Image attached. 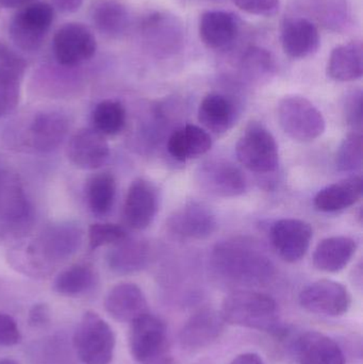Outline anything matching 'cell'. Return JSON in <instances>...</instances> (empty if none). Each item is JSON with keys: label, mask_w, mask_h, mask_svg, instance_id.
Listing matches in <instances>:
<instances>
[{"label": "cell", "mask_w": 363, "mask_h": 364, "mask_svg": "<svg viewBox=\"0 0 363 364\" xmlns=\"http://www.w3.org/2000/svg\"><path fill=\"white\" fill-rule=\"evenodd\" d=\"M211 263L217 275L240 286H264L275 276V267L268 255L257 243L244 237L217 243Z\"/></svg>", "instance_id": "6da1fadb"}, {"label": "cell", "mask_w": 363, "mask_h": 364, "mask_svg": "<svg viewBox=\"0 0 363 364\" xmlns=\"http://www.w3.org/2000/svg\"><path fill=\"white\" fill-rule=\"evenodd\" d=\"M82 230L72 223L50 225L38 235L19 269L33 277L49 275L58 263L67 260L80 247Z\"/></svg>", "instance_id": "7a4b0ae2"}, {"label": "cell", "mask_w": 363, "mask_h": 364, "mask_svg": "<svg viewBox=\"0 0 363 364\" xmlns=\"http://www.w3.org/2000/svg\"><path fill=\"white\" fill-rule=\"evenodd\" d=\"M220 314L226 324L234 326L272 333L281 329L278 306L264 293L249 290L230 293L224 299Z\"/></svg>", "instance_id": "3957f363"}, {"label": "cell", "mask_w": 363, "mask_h": 364, "mask_svg": "<svg viewBox=\"0 0 363 364\" xmlns=\"http://www.w3.org/2000/svg\"><path fill=\"white\" fill-rule=\"evenodd\" d=\"M74 348L83 364H110L115 350L114 331L99 314L87 311L75 331Z\"/></svg>", "instance_id": "277c9868"}, {"label": "cell", "mask_w": 363, "mask_h": 364, "mask_svg": "<svg viewBox=\"0 0 363 364\" xmlns=\"http://www.w3.org/2000/svg\"><path fill=\"white\" fill-rule=\"evenodd\" d=\"M277 115L281 129L298 142L317 140L325 132L326 122L321 111L303 96L283 97L279 102Z\"/></svg>", "instance_id": "5b68a950"}, {"label": "cell", "mask_w": 363, "mask_h": 364, "mask_svg": "<svg viewBox=\"0 0 363 364\" xmlns=\"http://www.w3.org/2000/svg\"><path fill=\"white\" fill-rule=\"evenodd\" d=\"M237 158L244 168L257 174H272L279 166V151L273 134L258 122H251L239 139Z\"/></svg>", "instance_id": "8992f818"}, {"label": "cell", "mask_w": 363, "mask_h": 364, "mask_svg": "<svg viewBox=\"0 0 363 364\" xmlns=\"http://www.w3.org/2000/svg\"><path fill=\"white\" fill-rule=\"evenodd\" d=\"M55 16L53 6L36 1L21 8L9 27L11 40L21 50L33 53L42 47Z\"/></svg>", "instance_id": "52a82bcc"}, {"label": "cell", "mask_w": 363, "mask_h": 364, "mask_svg": "<svg viewBox=\"0 0 363 364\" xmlns=\"http://www.w3.org/2000/svg\"><path fill=\"white\" fill-rule=\"evenodd\" d=\"M196 181L204 192L212 196L230 198L246 192L247 182L242 171L224 159H209L196 171Z\"/></svg>", "instance_id": "ba28073f"}, {"label": "cell", "mask_w": 363, "mask_h": 364, "mask_svg": "<svg viewBox=\"0 0 363 364\" xmlns=\"http://www.w3.org/2000/svg\"><path fill=\"white\" fill-rule=\"evenodd\" d=\"M298 301L302 308L311 314L336 318L349 311L352 296L340 282L321 279L305 287Z\"/></svg>", "instance_id": "9c48e42d"}, {"label": "cell", "mask_w": 363, "mask_h": 364, "mask_svg": "<svg viewBox=\"0 0 363 364\" xmlns=\"http://www.w3.org/2000/svg\"><path fill=\"white\" fill-rule=\"evenodd\" d=\"M97 49L95 36L82 23L62 26L53 38V53L60 65L74 68L87 61Z\"/></svg>", "instance_id": "30bf717a"}, {"label": "cell", "mask_w": 363, "mask_h": 364, "mask_svg": "<svg viewBox=\"0 0 363 364\" xmlns=\"http://www.w3.org/2000/svg\"><path fill=\"white\" fill-rule=\"evenodd\" d=\"M129 350L132 358L145 364L168 350L166 328L157 316L146 314L130 323Z\"/></svg>", "instance_id": "8fae6325"}, {"label": "cell", "mask_w": 363, "mask_h": 364, "mask_svg": "<svg viewBox=\"0 0 363 364\" xmlns=\"http://www.w3.org/2000/svg\"><path fill=\"white\" fill-rule=\"evenodd\" d=\"M271 242L283 260L296 263L306 256L313 230L309 223L298 218H281L271 227Z\"/></svg>", "instance_id": "7c38bea8"}, {"label": "cell", "mask_w": 363, "mask_h": 364, "mask_svg": "<svg viewBox=\"0 0 363 364\" xmlns=\"http://www.w3.org/2000/svg\"><path fill=\"white\" fill-rule=\"evenodd\" d=\"M217 227L212 210L198 201H190L174 212L168 220L173 235L187 240H205L211 237Z\"/></svg>", "instance_id": "4fadbf2b"}, {"label": "cell", "mask_w": 363, "mask_h": 364, "mask_svg": "<svg viewBox=\"0 0 363 364\" xmlns=\"http://www.w3.org/2000/svg\"><path fill=\"white\" fill-rule=\"evenodd\" d=\"M157 211V188L146 179H136L130 184L124 203L126 224L134 230H144L153 224Z\"/></svg>", "instance_id": "5bb4252c"}, {"label": "cell", "mask_w": 363, "mask_h": 364, "mask_svg": "<svg viewBox=\"0 0 363 364\" xmlns=\"http://www.w3.org/2000/svg\"><path fill=\"white\" fill-rule=\"evenodd\" d=\"M110 156V149L104 136L91 128L78 130L70 138L67 157L74 166L82 170L102 168Z\"/></svg>", "instance_id": "9a60e30c"}, {"label": "cell", "mask_w": 363, "mask_h": 364, "mask_svg": "<svg viewBox=\"0 0 363 364\" xmlns=\"http://www.w3.org/2000/svg\"><path fill=\"white\" fill-rule=\"evenodd\" d=\"M70 130V121L63 113L47 111L32 119L27 132V142L40 153H50L63 142Z\"/></svg>", "instance_id": "2e32d148"}, {"label": "cell", "mask_w": 363, "mask_h": 364, "mask_svg": "<svg viewBox=\"0 0 363 364\" xmlns=\"http://www.w3.org/2000/svg\"><path fill=\"white\" fill-rule=\"evenodd\" d=\"M142 34L147 46L164 55L178 50L183 42L180 21L174 15L166 13H153L145 18Z\"/></svg>", "instance_id": "e0dca14e"}, {"label": "cell", "mask_w": 363, "mask_h": 364, "mask_svg": "<svg viewBox=\"0 0 363 364\" xmlns=\"http://www.w3.org/2000/svg\"><path fill=\"white\" fill-rule=\"evenodd\" d=\"M225 324L220 312L204 308L192 314L183 325L179 333V341L188 350L207 348L219 339Z\"/></svg>", "instance_id": "ac0fdd59"}, {"label": "cell", "mask_w": 363, "mask_h": 364, "mask_svg": "<svg viewBox=\"0 0 363 364\" xmlns=\"http://www.w3.org/2000/svg\"><path fill=\"white\" fill-rule=\"evenodd\" d=\"M104 308L117 322L132 323L148 314V304L140 287L123 282L113 287L104 299Z\"/></svg>", "instance_id": "d6986e66"}, {"label": "cell", "mask_w": 363, "mask_h": 364, "mask_svg": "<svg viewBox=\"0 0 363 364\" xmlns=\"http://www.w3.org/2000/svg\"><path fill=\"white\" fill-rule=\"evenodd\" d=\"M281 45L289 57L304 59L319 49V30L315 23L303 17L286 19L281 28Z\"/></svg>", "instance_id": "ffe728a7"}, {"label": "cell", "mask_w": 363, "mask_h": 364, "mask_svg": "<svg viewBox=\"0 0 363 364\" xmlns=\"http://www.w3.org/2000/svg\"><path fill=\"white\" fill-rule=\"evenodd\" d=\"M296 354L298 364H347L338 343L318 331H308L298 338Z\"/></svg>", "instance_id": "44dd1931"}, {"label": "cell", "mask_w": 363, "mask_h": 364, "mask_svg": "<svg viewBox=\"0 0 363 364\" xmlns=\"http://www.w3.org/2000/svg\"><path fill=\"white\" fill-rule=\"evenodd\" d=\"M362 193V177L354 175L320 190L313 199V205L318 211L335 213L357 203Z\"/></svg>", "instance_id": "7402d4cb"}, {"label": "cell", "mask_w": 363, "mask_h": 364, "mask_svg": "<svg viewBox=\"0 0 363 364\" xmlns=\"http://www.w3.org/2000/svg\"><path fill=\"white\" fill-rule=\"evenodd\" d=\"M198 32L202 42L212 49H224L236 40L239 23L232 13L226 11H208L202 15Z\"/></svg>", "instance_id": "603a6c76"}, {"label": "cell", "mask_w": 363, "mask_h": 364, "mask_svg": "<svg viewBox=\"0 0 363 364\" xmlns=\"http://www.w3.org/2000/svg\"><path fill=\"white\" fill-rule=\"evenodd\" d=\"M238 108L232 98L221 93H209L198 107V121L209 132L222 134L237 121Z\"/></svg>", "instance_id": "cb8c5ba5"}, {"label": "cell", "mask_w": 363, "mask_h": 364, "mask_svg": "<svg viewBox=\"0 0 363 364\" xmlns=\"http://www.w3.org/2000/svg\"><path fill=\"white\" fill-rule=\"evenodd\" d=\"M212 147L210 134L200 126H183L168 140V151L177 161L185 162L206 155Z\"/></svg>", "instance_id": "d4e9b609"}, {"label": "cell", "mask_w": 363, "mask_h": 364, "mask_svg": "<svg viewBox=\"0 0 363 364\" xmlns=\"http://www.w3.org/2000/svg\"><path fill=\"white\" fill-rule=\"evenodd\" d=\"M357 242L345 235L327 237L318 244L313 252V264L319 271L337 273L342 271L353 259Z\"/></svg>", "instance_id": "484cf974"}, {"label": "cell", "mask_w": 363, "mask_h": 364, "mask_svg": "<svg viewBox=\"0 0 363 364\" xmlns=\"http://www.w3.org/2000/svg\"><path fill=\"white\" fill-rule=\"evenodd\" d=\"M151 260V247L143 240L126 237L114 244L110 250L107 262L113 273L129 275L142 271Z\"/></svg>", "instance_id": "4316f807"}, {"label": "cell", "mask_w": 363, "mask_h": 364, "mask_svg": "<svg viewBox=\"0 0 363 364\" xmlns=\"http://www.w3.org/2000/svg\"><path fill=\"white\" fill-rule=\"evenodd\" d=\"M327 74L339 82L358 80L363 75V47L362 42L347 43L336 47L330 53Z\"/></svg>", "instance_id": "83f0119b"}, {"label": "cell", "mask_w": 363, "mask_h": 364, "mask_svg": "<svg viewBox=\"0 0 363 364\" xmlns=\"http://www.w3.org/2000/svg\"><path fill=\"white\" fill-rule=\"evenodd\" d=\"M96 29L109 38H119L127 32L130 15L127 8L117 0H102L92 12Z\"/></svg>", "instance_id": "f1b7e54d"}, {"label": "cell", "mask_w": 363, "mask_h": 364, "mask_svg": "<svg viewBox=\"0 0 363 364\" xmlns=\"http://www.w3.org/2000/svg\"><path fill=\"white\" fill-rule=\"evenodd\" d=\"M117 181L110 173L94 175L87 186V199L90 210L96 215H106L114 205Z\"/></svg>", "instance_id": "f546056e"}, {"label": "cell", "mask_w": 363, "mask_h": 364, "mask_svg": "<svg viewBox=\"0 0 363 364\" xmlns=\"http://www.w3.org/2000/svg\"><path fill=\"white\" fill-rule=\"evenodd\" d=\"M95 282V274L87 264H76L62 271L53 282V291L62 296H78L87 292Z\"/></svg>", "instance_id": "4dcf8cb0"}, {"label": "cell", "mask_w": 363, "mask_h": 364, "mask_svg": "<svg viewBox=\"0 0 363 364\" xmlns=\"http://www.w3.org/2000/svg\"><path fill=\"white\" fill-rule=\"evenodd\" d=\"M126 119L125 107L117 100H102L92 113L94 129L102 136L119 134L125 127Z\"/></svg>", "instance_id": "1f68e13d"}, {"label": "cell", "mask_w": 363, "mask_h": 364, "mask_svg": "<svg viewBox=\"0 0 363 364\" xmlns=\"http://www.w3.org/2000/svg\"><path fill=\"white\" fill-rule=\"evenodd\" d=\"M242 76L251 82H262L268 80L275 70L274 60L266 49L251 47L241 60Z\"/></svg>", "instance_id": "d6a6232c"}, {"label": "cell", "mask_w": 363, "mask_h": 364, "mask_svg": "<svg viewBox=\"0 0 363 364\" xmlns=\"http://www.w3.org/2000/svg\"><path fill=\"white\" fill-rule=\"evenodd\" d=\"M363 138L362 132H352L343 139L337 151L336 168L339 172L354 174L362 170Z\"/></svg>", "instance_id": "836d02e7"}, {"label": "cell", "mask_w": 363, "mask_h": 364, "mask_svg": "<svg viewBox=\"0 0 363 364\" xmlns=\"http://www.w3.org/2000/svg\"><path fill=\"white\" fill-rule=\"evenodd\" d=\"M123 227L117 224H93L89 228V245L92 250L106 245H114L127 237Z\"/></svg>", "instance_id": "e575fe53"}, {"label": "cell", "mask_w": 363, "mask_h": 364, "mask_svg": "<svg viewBox=\"0 0 363 364\" xmlns=\"http://www.w3.org/2000/svg\"><path fill=\"white\" fill-rule=\"evenodd\" d=\"M26 70V60L10 47L0 44V78L21 83Z\"/></svg>", "instance_id": "d590c367"}, {"label": "cell", "mask_w": 363, "mask_h": 364, "mask_svg": "<svg viewBox=\"0 0 363 364\" xmlns=\"http://www.w3.org/2000/svg\"><path fill=\"white\" fill-rule=\"evenodd\" d=\"M362 91L354 89L347 92L343 100L342 113L345 123L353 128V132H362L363 123Z\"/></svg>", "instance_id": "8d00e7d4"}, {"label": "cell", "mask_w": 363, "mask_h": 364, "mask_svg": "<svg viewBox=\"0 0 363 364\" xmlns=\"http://www.w3.org/2000/svg\"><path fill=\"white\" fill-rule=\"evenodd\" d=\"M21 83L0 78V117L12 112L19 102Z\"/></svg>", "instance_id": "74e56055"}, {"label": "cell", "mask_w": 363, "mask_h": 364, "mask_svg": "<svg viewBox=\"0 0 363 364\" xmlns=\"http://www.w3.org/2000/svg\"><path fill=\"white\" fill-rule=\"evenodd\" d=\"M234 6L249 14L272 16L281 8V0H232Z\"/></svg>", "instance_id": "f35d334b"}, {"label": "cell", "mask_w": 363, "mask_h": 364, "mask_svg": "<svg viewBox=\"0 0 363 364\" xmlns=\"http://www.w3.org/2000/svg\"><path fill=\"white\" fill-rule=\"evenodd\" d=\"M21 333L12 316L0 312V346L11 348L21 342Z\"/></svg>", "instance_id": "ab89813d"}, {"label": "cell", "mask_w": 363, "mask_h": 364, "mask_svg": "<svg viewBox=\"0 0 363 364\" xmlns=\"http://www.w3.org/2000/svg\"><path fill=\"white\" fill-rule=\"evenodd\" d=\"M50 321V311L46 304L38 303L32 306L28 314V323L34 328H40Z\"/></svg>", "instance_id": "60d3db41"}, {"label": "cell", "mask_w": 363, "mask_h": 364, "mask_svg": "<svg viewBox=\"0 0 363 364\" xmlns=\"http://www.w3.org/2000/svg\"><path fill=\"white\" fill-rule=\"evenodd\" d=\"M53 6L63 13H74L82 6L83 0H51Z\"/></svg>", "instance_id": "b9f144b4"}, {"label": "cell", "mask_w": 363, "mask_h": 364, "mask_svg": "<svg viewBox=\"0 0 363 364\" xmlns=\"http://www.w3.org/2000/svg\"><path fill=\"white\" fill-rule=\"evenodd\" d=\"M230 364H264L261 357L254 353L238 355Z\"/></svg>", "instance_id": "7bdbcfd3"}, {"label": "cell", "mask_w": 363, "mask_h": 364, "mask_svg": "<svg viewBox=\"0 0 363 364\" xmlns=\"http://www.w3.org/2000/svg\"><path fill=\"white\" fill-rule=\"evenodd\" d=\"M36 1H38V0H0V4L4 8L18 9L23 8V6L33 4Z\"/></svg>", "instance_id": "ee69618b"}, {"label": "cell", "mask_w": 363, "mask_h": 364, "mask_svg": "<svg viewBox=\"0 0 363 364\" xmlns=\"http://www.w3.org/2000/svg\"><path fill=\"white\" fill-rule=\"evenodd\" d=\"M145 364H174V359L168 354V350H166L163 354L159 355V356L156 357L153 360Z\"/></svg>", "instance_id": "f6af8a7d"}, {"label": "cell", "mask_w": 363, "mask_h": 364, "mask_svg": "<svg viewBox=\"0 0 363 364\" xmlns=\"http://www.w3.org/2000/svg\"><path fill=\"white\" fill-rule=\"evenodd\" d=\"M0 364H19L16 360L10 358L0 359Z\"/></svg>", "instance_id": "bcb514c9"}]
</instances>
